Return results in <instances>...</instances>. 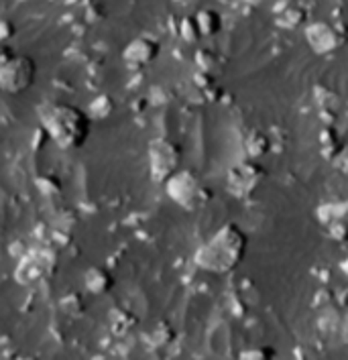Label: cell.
Wrapping results in <instances>:
<instances>
[{"instance_id":"cell-1","label":"cell","mask_w":348,"mask_h":360,"mask_svg":"<svg viewBox=\"0 0 348 360\" xmlns=\"http://www.w3.org/2000/svg\"><path fill=\"white\" fill-rule=\"evenodd\" d=\"M245 252L247 236L234 224H226L198 250L195 263L212 273H228L243 261Z\"/></svg>"},{"instance_id":"cell-5","label":"cell","mask_w":348,"mask_h":360,"mask_svg":"<svg viewBox=\"0 0 348 360\" xmlns=\"http://www.w3.org/2000/svg\"><path fill=\"white\" fill-rule=\"evenodd\" d=\"M167 190L177 204L190 210L193 206V200L200 193V186H198L195 177H192L190 173H177L174 177H169Z\"/></svg>"},{"instance_id":"cell-2","label":"cell","mask_w":348,"mask_h":360,"mask_svg":"<svg viewBox=\"0 0 348 360\" xmlns=\"http://www.w3.org/2000/svg\"><path fill=\"white\" fill-rule=\"evenodd\" d=\"M41 118L47 133L61 149H76L84 145L90 133L88 116L70 104H51L41 112Z\"/></svg>"},{"instance_id":"cell-3","label":"cell","mask_w":348,"mask_h":360,"mask_svg":"<svg viewBox=\"0 0 348 360\" xmlns=\"http://www.w3.org/2000/svg\"><path fill=\"white\" fill-rule=\"evenodd\" d=\"M2 90L8 94H20L35 84V65L27 57H17L2 65L0 72Z\"/></svg>"},{"instance_id":"cell-4","label":"cell","mask_w":348,"mask_h":360,"mask_svg":"<svg viewBox=\"0 0 348 360\" xmlns=\"http://www.w3.org/2000/svg\"><path fill=\"white\" fill-rule=\"evenodd\" d=\"M149 157H151V167H153L155 175L159 179L161 177H174L172 173L175 171L177 161H179V151L175 149L174 143L163 141V139H157V141L151 143Z\"/></svg>"},{"instance_id":"cell-6","label":"cell","mask_w":348,"mask_h":360,"mask_svg":"<svg viewBox=\"0 0 348 360\" xmlns=\"http://www.w3.org/2000/svg\"><path fill=\"white\" fill-rule=\"evenodd\" d=\"M47 273V255H29L20 261L19 269H17V279L20 283H35L37 279L45 277Z\"/></svg>"}]
</instances>
